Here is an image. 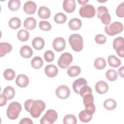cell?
Listing matches in <instances>:
<instances>
[{
    "label": "cell",
    "instance_id": "cell-47",
    "mask_svg": "<svg viewBox=\"0 0 124 124\" xmlns=\"http://www.w3.org/2000/svg\"><path fill=\"white\" fill-rule=\"evenodd\" d=\"M20 124H32L33 122L29 118H24L21 120L19 122Z\"/></svg>",
    "mask_w": 124,
    "mask_h": 124
},
{
    "label": "cell",
    "instance_id": "cell-14",
    "mask_svg": "<svg viewBox=\"0 0 124 124\" xmlns=\"http://www.w3.org/2000/svg\"><path fill=\"white\" fill-rule=\"evenodd\" d=\"M87 85V81L83 78H79L75 80L73 83V89L74 92L78 94L80 89L84 85Z\"/></svg>",
    "mask_w": 124,
    "mask_h": 124
},
{
    "label": "cell",
    "instance_id": "cell-41",
    "mask_svg": "<svg viewBox=\"0 0 124 124\" xmlns=\"http://www.w3.org/2000/svg\"><path fill=\"white\" fill-rule=\"evenodd\" d=\"M116 14L118 17H124V2L119 5L116 10Z\"/></svg>",
    "mask_w": 124,
    "mask_h": 124
},
{
    "label": "cell",
    "instance_id": "cell-18",
    "mask_svg": "<svg viewBox=\"0 0 124 124\" xmlns=\"http://www.w3.org/2000/svg\"><path fill=\"white\" fill-rule=\"evenodd\" d=\"M68 26L70 29L74 31H76L79 29L82 26L81 21L77 18H74L71 19L69 23Z\"/></svg>",
    "mask_w": 124,
    "mask_h": 124
},
{
    "label": "cell",
    "instance_id": "cell-25",
    "mask_svg": "<svg viewBox=\"0 0 124 124\" xmlns=\"http://www.w3.org/2000/svg\"><path fill=\"white\" fill-rule=\"evenodd\" d=\"M31 65L34 69H40L43 65V60L39 56H35L32 59L31 61Z\"/></svg>",
    "mask_w": 124,
    "mask_h": 124
},
{
    "label": "cell",
    "instance_id": "cell-42",
    "mask_svg": "<svg viewBox=\"0 0 124 124\" xmlns=\"http://www.w3.org/2000/svg\"><path fill=\"white\" fill-rule=\"evenodd\" d=\"M122 45H124V40L123 37H118L114 40L113 42V47L114 49L116 47Z\"/></svg>",
    "mask_w": 124,
    "mask_h": 124
},
{
    "label": "cell",
    "instance_id": "cell-39",
    "mask_svg": "<svg viewBox=\"0 0 124 124\" xmlns=\"http://www.w3.org/2000/svg\"><path fill=\"white\" fill-rule=\"evenodd\" d=\"M88 93H92L91 88L89 86H87V85L82 86L79 90V94L82 97H83Z\"/></svg>",
    "mask_w": 124,
    "mask_h": 124
},
{
    "label": "cell",
    "instance_id": "cell-12",
    "mask_svg": "<svg viewBox=\"0 0 124 124\" xmlns=\"http://www.w3.org/2000/svg\"><path fill=\"white\" fill-rule=\"evenodd\" d=\"M62 6L65 12L71 13L74 12L76 9V2L74 0H64L63 2Z\"/></svg>",
    "mask_w": 124,
    "mask_h": 124
},
{
    "label": "cell",
    "instance_id": "cell-15",
    "mask_svg": "<svg viewBox=\"0 0 124 124\" xmlns=\"http://www.w3.org/2000/svg\"><path fill=\"white\" fill-rule=\"evenodd\" d=\"M37 6L32 1H28L24 5V12L28 14H33L36 11Z\"/></svg>",
    "mask_w": 124,
    "mask_h": 124
},
{
    "label": "cell",
    "instance_id": "cell-32",
    "mask_svg": "<svg viewBox=\"0 0 124 124\" xmlns=\"http://www.w3.org/2000/svg\"><path fill=\"white\" fill-rule=\"evenodd\" d=\"M8 5L10 10L12 11H16L20 6V1L19 0H10L8 2Z\"/></svg>",
    "mask_w": 124,
    "mask_h": 124
},
{
    "label": "cell",
    "instance_id": "cell-3",
    "mask_svg": "<svg viewBox=\"0 0 124 124\" xmlns=\"http://www.w3.org/2000/svg\"><path fill=\"white\" fill-rule=\"evenodd\" d=\"M46 104L42 100H37L34 101L30 109V113L33 118H38L41 115L42 112L45 110Z\"/></svg>",
    "mask_w": 124,
    "mask_h": 124
},
{
    "label": "cell",
    "instance_id": "cell-17",
    "mask_svg": "<svg viewBox=\"0 0 124 124\" xmlns=\"http://www.w3.org/2000/svg\"><path fill=\"white\" fill-rule=\"evenodd\" d=\"M36 26V20L32 17L27 18L24 22V27L29 30L34 29Z\"/></svg>",
    "mask_w": 124,
    "mask_h": 124
},
{
    "label": "cell",
    "instance_id": "cell-16",
    "mask_svg": "<svg viewBox=\"0 0 124 124\" xmlns=\"http://www.w3.org/2000/svg\"><path fill=\"white\" fill-rule=\"evenodd\" d=\"M45 73L47 77L49 78H53L58 74V69L55 65L53 64H49L45 67Z\"/></svg>",
    "mask_w": 124,
    "mask_h": 124
},
{
    "label": "cell",
    "instance_id": "cell-24",
    "mask_svg": "<svg viewBox=\"0 0 124 124\" xmlns=\"http://www.w3.org/2000/svg\"><path fill=\"white\" fill-rule=\"evenodd\" d=\"M81 69L77 65L72 66L70 67L67 71V74L70 77H76L80 73Z\"/></svg>",
    "mask_w": 124,
    "mask_h": 124
},
{
    "label": "cell",
    "instance_id": "cell-1",
    "mask_svg": "<svg viewBox=\"0 0 124 124\" xmlns=\"http://www.w3.org/2000/svg\"><path fill=\"white\" fill-rule=\"evenodd\" d=\"M22 110L21 104L17 102L11 103L7 109V116L11 120L16 119Z\"/></svg>",
    "mask_w": 124,
    "mask_h": 124
},
{
    "label": "cell",
    "instance_id": "cell-34",
    "mask_svg": "<svg viewBox=\"0 0 124 124\" xmlns=\"http://www.w3.org/2000/svg\"><path fill=\"white\" fill-rule=\"evenodd\" d=\"M107 78L109 81H114L117 78V73L114 69H109L106 73Z\"/></svg>",
    "mask_w": 124,
    "mask_h": 124
},
{
    "label": "cell",
    "instance_id": "cell-28",
    "mask_svg": "<svg viewBox=\"0 0 124 124\" xmlns=\"http://www.w3.org/2000/svg\"><path fill=\"white\" fill-rule=\"evenodd\" d=\"M104 107L108 110H112L116 108L117 104L116 101L111 98L106 100L103 103Z\"/></svg>",
    "mask_w": 124,
    "mask_h": 124
},
{
    "label": "cell",
    "instance_id": "cell-29",
    "mask_svg": "<svg viewBox=\"0 0 124 124\" xmlns=\"http://www.w3.org/2000/svg\"><path fill=\"white\" fill-rule=\"evenodd\" d=\"M92 115H93L88 113L85 110H83L79 113V118L80 121L83 123H88L91 120Z\"/></svg>",
    "mask_w": 124,
    "mask_h": 124
},
{
    "label": "cell",
    "instance_id": "cell-13",
    "mask_svg": "<svg viewBox=\"0 0 124 124\" xmlns=\"http://www.w3.org/2000/svg\"><path fill=\"white\" fill-rule=\"evenodd\" d=\"M95 89L97 93L99 94H104L108 92V86L104 81L100 80L96 83Z\"/></svg>",
    "mask_w": 124,
    "mask_h": 124
},
{
    "label": "cell",
    "instance_id": "cell-30",
    "mask_svg": "<svg viewBox=\"0 0 124 124\" xmlns=\"http://www.w3.org/2000/svg\"><path fill=\"white\" fill-rule=\"evenodd\" d=\"M29 36L30 35L28 31L24 29H22L17 32L18 39L22 42L27 41L29 38Z\"/></svg>",
    "mask_w": 124,
    "mask_h": 124
},
{
    "label": "cell",
    "instance_id": "cell-8",
    "mask_svg": "<svg viewBox=\"0 0 124 124\" xmlns=\"http://www.w3.org/2000/svg\"><path fill=\"white\" fill-rule=\"evenodd\" d=\"M79 13L80 16L83 17L92 18L95 14V10L93 5L85 4L80 8Z\"/></svg>",
    "mask_w": 124,
    "mask_h": 124
},
{
    "label": "cell",
    "instance_id": "cell-40",
    "mask_svg": "<svg viewBox=\"0 0 124 124\" xmlns=\"http://www.w3.org/2000/svg\"><path fill=\"white\" fill-rule=\"evenodd\" d=\"M44 57L46 62H51L53 61L54 58V53L51 50H46L44 53Z\"/></svg>",
    "mask_w": 124,
    "mask_h": 124
},
{
    "label": "cell",
    "instance_id": "cell-22",
    "mask_svg": "<svg viewBox=\"0 0 124 124\" xmlns=\"http://www.w3.org/2000/svg\"><path fill=\"white\" fill-rule=\"evenodd\" d=\"M38 16L42 19H47L50 17V11L45 6H41L38 11Z\"/></svg>",
    "mask_w": 124,
    "mask_h": 124
},
{
    "label": "cell",
    "instance_id": "cell-48",
    "mask_svg": "<svg viewBox=\"0 0 124 124\" xmlns=\"http://www.w3.org/2000/svg\"><path fill=\"white\" fill-rule=\"evenodd\" d=\"M118 74L123 78H124V66L120 67L118 69Z\"/></svg>",
    "mask_w": 124,
    "mask_h": 124
},
{
    "label": "cell",
    "instance_id": "cell-37",
    "mask_svg": "<svg viewBox=\"0 0 124 124\" xmlns=\"http://www.w3.org/2000/svg\"><path fill=\"white\" fill-rule=\"evenodd\" d=\"M99 18L101 19L102 22L105 25H108L110 24L111 21V18L110 15L108 13V11L104 12L100 15Z\"/></svg>",
    "mask_w": 124,
    "mask_h": 124
},
{
    "label": "cell",
    "instance_id": "cell-45",
    "mask_svg": "<svg viewBox=\"0 0 124 124\" xmlns=\"http://www.w3.org/2000/svg\"><path fill=\"white\" fill-rule=\"evenodd\" d=\"M34 100L32 99H29L25 101L24 103V107L26 111L30 112L31 108V105L33 102Z\"/></svg>",
    "mask_w": 124,
    "mask_h": 124
},
{
    "label": "cell",
    "instance_id": "cell-10",
    "mask_svg": "<svg viewBox=\"0 0 124 124\" xmlns=\"http://www.w3.org/2000/svg\"><path fill=\"white\" fill-rule=\"evenodd\" d=\"M52 45L53 49L55 51L57 52H60L65 48V40L63 38L61 37L56 38L53 41Z\"/></svg>",
    "mask_w": 124,
    "mask_h": 124
},
{
    "label": "cell",
    "instance_id": "cell-33",
    "mask_svg": "<svg viewBox=\"0 0 124 124\" xmlns=\"http://www.w3.org/2000/svg\"><path fill=\"white\" fill-rule=\"evenodd\" d=\"M54 20L57 23L63 24L66 21L67 17L63 13L60 12L55 15L54 17Z\"/></svg>",
    "mask_w": 124,
    "mask_h": 124
},
{
    "label": "cell",
    "instance_id": "cell-36",
    "mask_svg": "<svg viewBox=\"0 0 124 124\" xmlns=\"http://www.w3.org/2000/svg\"><path fill=\"white\" fill-rule=\"evenodd\" d=\"M15 76V72L11 69H6L3 73L4 78L7 80H12L14 79Z\"/></svg>",
    "mask_w": 124,
    "mask_h": 124
},
{
    "label": "cell",
    "instance_id": "cell-5",
    "mask_svg": "<svg viewBox=\"0 0 124 124\" xmlns=\"http://www.w3.org/2000/svg\"><path fill=\"white\" fill-rule=\"evenodd\" d=\"M83 103L85 105V110L91 115H93L95 110V107L93 104V97L92 93H88L83 97Z\"/></svg>",
    "mask_w": 124,
    "mask_h": 124
},
{
    "label": "cell",
    "instance_id": "cell-6",
    "mask_svg": "<svg viewBox=\"0 0 124 124\" xmlns=\"http://www.w3.org/2000/svg\"><path fill=\"white\" fill-rule=\"evenodd\" d=\"M57 112L54 109H48L40 120L41 124H52L57 119Z\"/></svg>",
    "mask_w": 124,
    "mask_h": 124
},
{
    "label": "cell",
    "instance_id": "cell-44",
    "mask_svg": "<svg viewBox=\"0 0 124 124\" xmlns=\"http://www.w3.org/2000/svg\"><path fill=\"white\" fill-rule=\"evenodd\" d=\"M115 50L118 56L122 58L124 57V45H122L116 47Z\"/></svg>",
    "mask_w": 124,
    "mask_h": 124
},
{
    "label": "cell",
    "instance_id": "cell-23",
    "mask_svg": "<svg viewBox=\"0 0 124 124\" xmlns=\"http://www.w3.org/2000/svg\"><path fill=\"white\" fill-rule=\"evenodd\" d=\"M108 61L109 66L117 68L121 64V61L114 55H110L108 58Z\"/></svg>",
    "mask_w": 124,
    "mask_h": 124
},
{
    "label": "cell",
    "instance_id": "cell-27",
    "mask_svg": "<svg viewBox=\"0 0 124 124\" xmlns=\"http://www.w3.org/2000/svg\"><path fill=\"white\" fill-rule=\"evenodd\" d=\"M94 66L98 70L103 69L106 66L105 60L102 57H99L96 59L94 62Z\"/></svg>",
    "mask_w": 124,
    "mask_h": 124
},
{
    "label": "cell",
    "instance_id": "cell-21",
    "mask_svg": "<svg viewBox=\"0 0 124 124\" xmlns=\"http://www.w3.org/2000/svg\"><path fill=\"white\" fill-rule=\"evenodd\" d=\"M33 47L36 50H41L45 46V41L44 39L40 37L34 38L32 41Z\"/></svg>",
    "mask_w": 124,
    "mask_h": 124
},
{
    "label": "cell",
    "instance_id": "cell-43",
    "mask_svg": "<svg viewBox=\"0 0 124 124\" xmlns=\"http://www.w3.org/2000/svg\"><path fill=\"white\" fill-rule=\"evenodd\" d=\"M106 40V37L103 34H97L95 37V41L98 44H104Z\"/></svg>",
    "mask_w": 124,
    "mask_h": 124
},
{
    "label": "cell",
    "instance_id": "cell-7",
    "mask_svg": "<svg viewBox=\"0 0 124 124\" xmlns=\"http://www.w3.org/2000/svg\"><path fill=\"white\" fill-rule=\"evenodd\" d=\"M72 61V55L68 52H65L61 55L58 61V65L61 68H67L69 67Z\"/></svg>",
    "mask_w": 124,
    "mask_h": 124
},
{
    "label": "cell",
    "instance_id": "cell-9",
    "mask_svg": "<svg viewBox=\"0 0 124 124\" xmlns=\"http://www.w3.org/2000/svg\"><path fill=\"white\" fill-rule=\"evenodd\" d=\"M57 97L60 99H64L67 98L70 94L69 88L65 85H61L57 88L55 92Z\"/></svg>",
    "mask_w": 124,
    "mask_h": 124
},
{
    "label": "cell",
    "instance_id": "cell-26",
    "mask_svg": "<svg viewBox=\"0 0 124 124\" xmlns=\"http://www.w3.org/2000/svg\"><path fill=\"white\" fill-rule=\"evenodd\" d=\"M21 20L17 17H14L12 18L8 22L9 26L13 29L16 30L18 29L21 26Z\"/></svg>",
    "mask_w": 124,
    "mask_h": 124
},
{
    "label": "cell",
    "instance_id": "cell-4",
    "mask_svg": "<svg viewBox=\"0 0 124 124\" xmlns=\"http://www.w3.org/2000/svg\"><path fill=\"white\" fill-rule=\"evenodd\" d=\"M123 25L119 22H114L105 28L106 33L109 36H113L121 32L123 30Z\"/></svg>",
    "mask_w": 124,
    "mask_h": 124
},
{
    "label": "cell",
    "instance_id": "cell-31",
    "mask_svg": "<svg viewBox=\"0 0 124 124\" xmlns=\"http://www.w3.org/2000/svg\"><path fill=\"white\" fill-rule=\"evenodd\" d=\"M3 93L7 97L8 100L12 99L15 95V91L11 86L6 87L3 90Z\"/></svg>",
    "mask_w": 124,
    "mask_h": 124
},
{
    "label": "cell",
    "instance_id": "cell-20",
    "mask_svg": "<svg viewBox=\"0 0 124 124\" xmlns=\"http://www.w3.org/2000/svg\"><path fill=\"white\" fill-rule=\"evenodd\" d=\"M20 53L21 56L24 58H30L33 54V51L29 46H22L20 50Z\"/></svg>",
    "mask_w": 124,
    "mask_h": 124
},
{
    "label": "cell",
    "instance_id": "cell-11",
    "mask_svg": "<svg viewBox=\"0 0 124 124\" xmlns=\"http://www.w3.org/2000/svg\"><path fill=\"white\" fill-rule=\"evenodd\" d=\"M16 84L19 87L24 88L27 87L29 83V79L27 76L24 74L17 76L16 80Z\"/></svg>",
    "mask_w": 124,
    "mask_h": 124
},
{
    "label": "cell",
    "instance_id": "cell-2",
    "mask_svg": "<svg viewBox=\"0 0 124 124\" xmlns=\"http://www.w3.org/2000/svg\"><path fill=\"white\" fill-rule=\"evenodd\" d=\"M69 43L72 48L75 51H80L83 49V38L78 34L71 35L69 38Z\"/></svg>",
    "mask_w": 124,
    "mask_h": 124
},
{
    "label": "cell",
    "instance_id": "cell-35",
    "mask_svg": "<svg viewBox=\"0 0 124 124\" xmlns=\"http://www.w3.org/2000/svg\"><path fill=\"white\" fill-rule=\"evenodd\" d=\"M64 124H76L77 122L76 117L72 114H68L64 116L63 120Z\"/></svg>",
    "mask_w": 124,
    "mask_h": 124
},
{
    "label": "cell",
    "instance_id": "cell-19",
    "mask_svg": "<svg viewBox=\"0 0 124 124\" xmlns=\"http://www.w3.org/2000/svg\"><path fill=\"white\" fill-rule=\"evenodd\" d=\"M12 49L11 45L6 42L0 43V57H2L7 53L10 52Z\"/></svg>",
    "mask_w": 124,
    "mask_h": 124
},
{
    "label": "cell",
    "instance_id": "cell-46",
    "mask_svg": "<svg viewBox=\"0 0 124 124\" xmlns=\"http://www.w3.org/2000/svg\"><path fill=\"white\" fill-rule=\"evenodd\" d=\"M7 97L3 94V93H1L0 95V106L2 107L4 106L6 102H7Z\"/></svg>",
    "mask_w": 124,
    "mask_h": 124
},
{
    "label": "cell",
    "instance_id": "cell-38",
    "mask_svg": "<svg viewBox=\"0 0 124 124\" xmlns=\"http://www.w3.org/2000/svg\"><path fill=\"white\" fill-rule=\"evenodd\" d=\"M39 27L40 29L43 31H48L51 29V25L50 24L46 21H41L39 24Z\"/></svg>",
    "mask_w": 124,
    "mask_h": 124
},
{
    "label": "cell",
    "instance_id": "cell-49",
    "mask_svg": "<svg viewBox=\"0 0 124 124\" xmlns=\"http://www.w3.org/2000/svg\"><path fill=\"white\" fill-rule=\"evenodd\" d=\"M78 1L79 3V4L84 5L87 2H88V0H78Z\"/></svg>",
    "mask_w": 124,
    "mask_h": 124
}]
</instances>
